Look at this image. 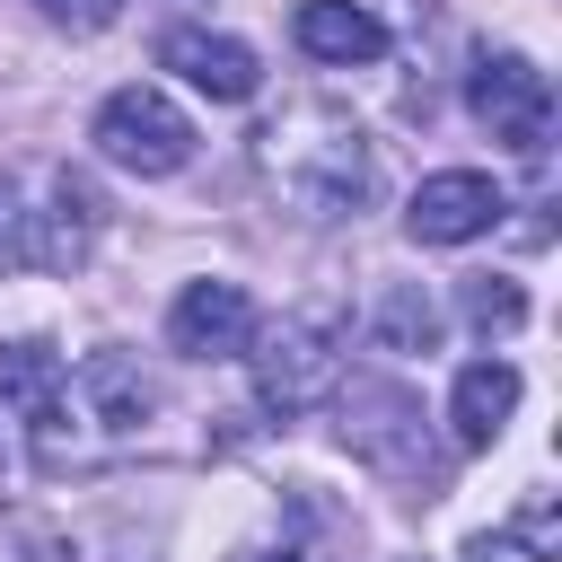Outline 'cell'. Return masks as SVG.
I'll return each instance as SVG.
<instances>
[{"label": "cell", "mask_w": 562, "mask_h": 562, "mask_svg": "<svg viewBox=\"0 0 562 562\" xmlns=\"http://www.w3.org/2000/svg\"><path fill=\"white\" fill-rule=\"evenodd\" d=\"M255 167L272 184V202L307 228H334V220H360L378 202V149L369 132L342 114V105H281L263 132H255Z\"/></svg>", "instance_id": "6da1fadb"}, {"label": "cell", "mask_w": 562, "mask_h": 562, "mask_svg": "<svg viewBox=\"0 0 562 562\" xmlns=\"http://www.w3.org/2000/svg\"><path fill=\"white\" fill-rule=\"evenodd\" d=\"M149 422H158V378L132 360V351H88L70 378H61V395L26 422V439H35V457L44 465H61V457H105V448H132V439H149Z\"/></svg>", "instance_id": "7a4b0ae2"}, {"label": "cell", "mask_w": 562, "mask_h": 562, "mask_svg": "<svg viewBox=\"0 0 562 562\" xmlns=\"http://www.w3.org/2000/svg\"><path fill=\"white\" fill-rule=\"evenodd\" d=\"M334 422H342V448H351L369 474H386V483H404V492H430V483H439L430 413H422L413 386H395V378H351V386H334Z\"/></svg>", "instance_id": "3957f363"}, {"label": "cell", "mask_w": 562, "mask_h": 562, "mask_svg": "<svg viewBox=\"0 0 562 562\" xmlns=\"http://www.w3.org/2000/svg\"><path fill=\"white\" fill-rule=\"evenodd\" d=\"M342 342H351V325H342L334 307H299V316H281V325H255L246 360H255L263 413H307V404H325V395L342 386Z\"/></svg>", "instance_id": "277c9868"}, {"label": "cell", "mask_w": 562, "mask_h": 562, "mask_svg": "<svg viewBox=\"0 0 562 562\" xmlns=\"http://www.w3.org/2000/svg\"><path fill=\"white\" fill-rule=\"evenodd\" d=\"M88 140H97V158L123 167V176H176V167L193 158V114H184L167 88L140 79V88H114V97L97 105Z\"/></svg>", "instance_id": "5b68a950"}, {"label": "cell", "mask_w": 562, "mask_h": 562, "mask_svg": "<svg viewBox=\"0 0 562 562\" xmlns=\"http://www.w3.org/2000/svg\"><path fill=\"white\" fill-rule=\"evenodd\" d=\"M465 105H474V123L509 158H544V140H553V79L527 53H483L474 79H465Z\"/></svg>", "instance_id": "8992f818"}, {"label": "cell", "mask_w": 562, "mask_h": 562, "mask_svg": "<svg viewBox=\"0 0 562 562\" xmlns=\"http://www.w3.org/2000/svg\"><path fill=\"white\" fill-rule=\"evenodd\" d=\"M26 211H35V272H79L105 237V193L79 167H35Z\"/></svg>", "instance_id": "52a82bcc"}, {"label": "cell", "mask_w": 562, "mask_h": 562, "mask_svg": "<svg viewBox=\"0 0 562 562\" xmlns=\"http://www.w3.org/2000/svg\"><path fill=\"white\" fill-rule=\"evenodd\" d=\"M501 184L483 176V167H439V176H422V193L404 202V228H413V246H474V237H492L501 228Z\"/></svg>", "instance_id": "ba28073f"}, {"label": "cell", "mask_w": 562, "mask_h": 562, "mask_svg": "<svg viewBox=\"0 0 562 562\" xmlns=\"http://www.w3.org/2000/svg\"><path fill=\"white\" fill-rule=\"evenodd\" d=\"M255 299L237 290V281H184L176 290V307H167V342L184 351V360H246V342H255Z\"/></svg>", "instance_id": "9c48e42d"}, {"label": "cell", "mask_w": 562, "mask_h": 562, "mask_svg": "<svg viewBox=\"0 0 562 562\" xmlns=\"http://www.w3.org/2000/svg\"><path fill=\"white\" fill-rule=\"evenodd\" d=\"M158 70H176L184 88H202L211 105H246L263 88V61L237 44V35H211V26H167L158 35Z\"/></svg>", "instance_id": "30bf717a"}, {"label": "cell", "mask_w": 562, "mask_h": 562, "mask_svg": "<svg viewBox=\"0 0 562 562\" xmlns=\"http://www.w3.org/2000/svg\"><path fill=\"white\" fill-rule=\"evenodd\" d=\"M290 35H299L307 61H334V70H360V61L386 53V18L369 0H299Z\"/></svg>", "instance_id": "8fae6325"}, {"label": "cell", "mask_w": 562, "mask_h": 562, "mask_svg": "<svg viewBox=\"0 0 562 562\" xmlns=\"http://www.w3.org/2000/svg\"><path fill=\"white\" fill-rule=\"evenodd\" d=\"M509 413H518V369L492 351V360H465L457 369V386H448V439L457 448H492L501 430H509Z\"/></svg>", "instance_id": "7c38bea8"}, {"label": "cell", "mask_w": 562, "mask_h": 562, "mask_svg": "<svg viewBox=\"0 0 562 562\" xmlns=\"http://www.w3.org/2000/svg\"><path fill=\"white\" fill-rule=\"evenodd\" d=\"M61 378H70V360L44 342V334H18V342H0V413L26 430L53 395H61Z\"/></svg>", "instance_id": "4fadbf2b"}, {"label": "cell", "mask_w": 562, "mask_h": 562, "mask_svg": "<svg viewBox=\"0 0 562 562\" xmlns=\"http://www.w3.org/2000/svg\"><path fill=\"white\" fill-rule=\"evenodd\" d=\"M369 342L378 351H439V307L422 281H386L369 307Z\"/></svg>", "instance_id": "5bb4252c"}, {"label": "cell", "mask_w": 562, "mask_h": 562, "mask_svg": "<svg viewBox=\"0 0 562 562\" xmlns=\"http://www.w3.org/2000/svg\"><path fill=\"white\" fill-rule=\"evenodd\" d=\"M35 272V211H26V176H0V281Z\"/></svg>", "instance_id": "9a60e30c"}, {"label": "cell", "mask_w": 562, "mask_h": 562, "mask_svg": "<svg viewBox=\"0 0 562 562\" xmlns=\"http://www.w3.org/2000/svg\"><path fill=\"white\" fill-rule=\"evenodd\" d=\"M465 325L474 334H518L527 325V299H518V281H465Z\"/></svg>", "instance_id": "2e32d148"}, {"label": "cell", "mask_w": 562, "mask_h": 562, "mask_svg": "<svg viewBox=\"0 0 562 562\" xmlns=\"http://www.w3.org/2000/svg\"><path fill=\"white\" fill-rule=\"evenodd\" d=\"M61 26H79V35H97V26H114L123 18V0H44Z\"/></svg>", "instance_id": "e0dca14e"}, {"label": "cell", "mask_w": 562, "mask_h": 562, "mask_svg": "<svg viewBox=\"0 0 562 562\" xmlns=\"http://www.w3.org/2000/svg\"><path fill=\"white\" fill-rule=\"evenodd\" d=\"M18 483V448H9V413H0V492Z\"/></svg>", "instance_id": "ac0fdd59"}, {"label": "cell", "mask_w": 562, "mask_h": 562, "mask_svg": "<svg viewBox=\"0 0 562 562\" xmlns=\"http://www.w3.org/2000/svg\"><path fill=\"white\" fill-rule=\"evenodd\" d=\"M0 562H26V544H9V536H0Z\"/></svg>", "instance_id": "d6986e66"}, {"label": "cell", "mask_w": 562, "mask_h": 562, "mask_svg": "<svg viewBox=\"0 0 562 562\" xmlns=\"http://www.w3.org/2000/svg\"><path fill=\"white\" fill-rule=\"evenodd\" d=\"M263 562H290V553H263Z\"/></svg>", "instance_id": "ffe728a7"}, {"label": "cell", "mask_w": 562, "mask_h": 562, "mask_svg": "<svg viewBox=\"0 0 562 562\" xmlns=\"http://www.w3.org/2000/svg\"><path fill=\"white\" fill-rule=\"evenodd\" d=\"M474 562H492V553H474Z\"/></svg>", "instance_id": "44dd1931"}]
</instances>
